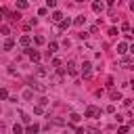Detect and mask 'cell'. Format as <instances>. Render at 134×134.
Returning a JSON list of instances; mask_svg holds the SVG:
<instances>
[{
	"mask_svg": "<svg viewBox=\"0 0 134 134\" xmlns=\"http://www.w3.org/2000/svg\"><path fill=\"white\" fill-rule=\"evenodd\" d=\"M130 88H132V90H134V80H130Z\"/></svg>",
	"mask_w": 134,
	"mask_h": 134,
	"instance_id": "37",
	"label": "cell"
},
{
	"mask_svg": "<svg viewBox=\"0 0 134 134\" xmlns=\"http://www.w3.org/2000/svg\"><path fill=\"white\" fill-rule=\"evenodd\" d=\"M38 103H40V105H44V107H46V105H48V98H46V96H42V98H40V100H38Z\"/></svg>",
	"mask_w": 134,
	"mask_h": 134,
	"instance_id": "33",
	"label": "cell"
},
{
	"mask_svg": "<svg viewBox=\"0 0 134 134\" xmlns=\"http://www.w3.org/2000/svg\"><path fill=\"white\" fill-rule=\"evenodd\" d=\"M57 50H59V44H57V42H50V44H48V57L54 54Z\"/></svg>",
	"mask_w": 134,
	"mask_h": 134,
	"instance_id": "15",
	"label": "cell"
},
{
	"mask_svg": "<svg viewBox=\"0 0 134 134\" xmlns=\"http://www.w3.org/2000/svg\"><path fill=\"white\" fill-rule=\"evenodd\" d=\"M103 8H105V4H103L100 0H94V2H92V10H94V13H103Z\"/></svg>",
	"mask_w": 134,
	"mask_h": 134,
	"instance_id": "12",
	"label": "cell"
},
{
	"mask_svg": "<svg viewBox=\"0 0 134 134\" xmlns=\"http://www.w3.org/2000/svg\"><path fill=\"white\" fill-rule=\"evenodd\" d=\"M27 6H29V2H27V0H17V8H19V10H25Z\"/></svg>",
	"mask_w": 134,
	"mask_h": 134,
	"instance_id": "18",
	"label": "cell"
},
{
	"mask_svg": "<svg viewBox=\"0 0 134 134\" xmlns=\"http://www.w3.org/2000/svg\"><path fill=\"white\" fill-rule=\"evenodd\" d=\"M46 6H48V8H54V6H57V0H46Z\"/></svg>",
	"mask_w": 134,
	"mask_h": 134,
	"instance_id": "31",
	"label": "cell"
},
{
	"mask_svg": "<svg viewBox=\"0 0 134 134\" xmlns=\"http://www.w3.org/2000/svg\"><path fill=\"white\" fill-rule=\"evenodd\" d=\"M25 54H27L34 63H38V61H40V52H38V50H34L31 46H27V48H25Z\"/></svg>",
	"mask_w": 134,
	"mask_h": 134,
	"instance_id": "3",
	"label": "cell"
},
{
	"mask_svg": "<svg viewBox=\"0 0 134 134\" xmlns=\"http://www.w3.org/2000/svg\"><path fill=\"white\" fill-rule=\"evenodd\" d=\"M29 86H31V88H36V90H40V92H46V86H44V84H40V82H31Z\"/></svg>",
	"mask_w": 134,
	"mask_h": 134,
	"instance_id": "16",
	"label": "cell"
},
{
	"mask_svg": "<svg viewBox=\"0 0 134 134\" xmlns=\"http://www.w3.org/2000/svg\"><path fill=\"white\" fill-rule=\"evenodd\" d=\"M84 117H90V119L100 117V109H98V107H94V105H88V107H86V111H84Z\"/></svg>",
	"mask_w": 134,
	"mask_h": 134,
	"instance_id": "1",
	"label": "cell"
},
{
	"mask_svg": "<svg viewBox=\"0 0 134 134\" xmlns=\"http://www.w3.org/2000/svg\"><path fill=\"white\" fill-rule=\"evenodd\" d=\"M36 75H38V77H46V75H48V69L38 63V65H36Z\"/></svg>",
	"mask_w": 134,
	"mask_h": 134,
	"instance_id": "7",
	"label": "cell"
},
{
	"mask_svg": "<svg viewBox=\"0 0 134 134\" xmlns=\"http://www.w3.org/2000/svg\"><path fill=\"white\" fill-rule=\"evenodd\" d=\"M119 67H124V69H134V59L126 57V59L121 61V65H119Z\"/></svg>",
	"mask_w": 134,
	"mask_h": 134,
	"instance_id": "9",
	"label": "cell"
},
{
	"mask_svg": "<svg viewBox=\"0 0 134 134\" xmlns=\"http://www.w3.org/2000/svg\"><path fill=\"white\" fill-rule=\"evenodd\" d=\"M117 132H121V134H124V132H128V126H119V128H117Z\"/></svg>",
	"mask_w": 134,
	"mask_h": 134,
	"instance_id": "35",
	"label": "cell"
},
{
	"mask_svg": "<svg viewBox=\"0 0 134 134\" xmlns=\"http://www.w3.org/2000/svg\"><path fill=\"white\" fill-rule=\"evenodd\" d=\"M107 34H109L111 38H115V36L119 34V31H117V27H109V31H107Z\"/></svg>",
	"mask_w": 134,
	"mask_h": 134,
	"instance_id": "26",
	"label": "cell"
},
{
	"mask_svg": "<svg viewBox=\"0 0 134 134\" xmlns=\"http://www.w3.org/2000/svg\"><path fill=\"white\" fill-rule=\"evenodd\" d=\"M63 19H65V17H63L61 10H52V15H50V21H52V23H61Z\"/></svg>",
	"mask_w": 134,
	"mask_h": 134,
	"instance_id": "5",
	"label": "cell"
},
{
	"mask_svg": "<svg viewBox=\"0 0 134 134\" xmlns=\"http://www.w3.org/2000/svg\"><path fill=\"white\" fill-rule=\"evenodd\" d=\"M107 4H109V6H113V4H115V0H107Z\"/></svg>",
	"mask_w": 134,
	"mask_h": 134,
	"instance_id": "36",
	"label": "cell"
},
{
	"mask_svg": "<svg viewBox=\"0 0 134 134\" xmlns=\"http://www.w3.org/2000/svg\"><path fill=\"white\" fill-rule=\"evenodd\" d=\"M130 52H132V54H134V44H132V46H130Z\"/></svg>",
	"mask_w": 134,
	"mask_h": 134,
	"instance_id": "38",
	"label": "cell"
},
{
	"mask_svg": "<svg viewBox=\"0 0 134 134\" xmlns=\"http://www.w3.org/2000/svg\"><path fill=\"white\" fill-rule=\"evenodd\" d=\"M96 31H98V23H96V25H92V27H90V34H96Z\"/></svg>",
	"mask_w": 134,
	"mask_h": 134,
	"instance_id": "34",
	"label": "cell"
},
{
	"mask_svg": "<svg viewBox=\"0 0 134 134\" xmlns=\"http://www.w3.org/2000/svg\"><path fill=\"white\" fill-rule=\"evenodd\" d=\"M84 23H86V17H84V15H77V17L73 19V25H77V27H82Z\"/></svg>",
	"mask_w": 134,
	"mask_h": 134,
	"instance_id": "14",
	"label": "cell"
},
{
	"mask_svg": "<svg viewBox=\"0 0 134 134\" xmlns=\"http://www.w3.org/2000/svg\"><path fill=\"white\" fill-rule=\"evenodd\" d=\"M80 71H82V75L88 80V77L92 75V63H90V61H84V63L80 65Z\"/></svg>",
	"mask_w": 134,
	"mask_h": 134,
	"instance_id": "2",
	"label": "cell"
},
{
	"mask_svg": "<svg viewBox=\"0 0 134 134\" xmlns=\"http://www.w3.org/2000/svg\"><path fill=\"white\" fill-rule=\"evenodd\" d=\"M109 96H111V100H124V96H121V92H119V90H115V88H111V92H109Z\"/></svg>",
	"mask_w": 134,
	"mask_h": 134,
	"instance_id": "11",
	"label": "cell"
},
{
	"mask_svg": "<svg viewBox=\"0 0 134 134\" xmlns=\"http://www.w3.org/2000/svg\"><path fill=\"white\" fill-rule=\"evenodd\" d=\"M65 71H67V75H77V65H75L73 61H67V67H65Z\"/></svg>",
	"mask_w": 134,
	"mask_h": 134,
	"instance_id": "4",
	"label": "cell"
},
{
	"mask_svg": "<svg viewBox=\"0 0 134 134\" xmlns=\"http://www.w3.org/2000/svg\"><path fill=\"white\" fill-rule=\"evenodd\" d=\"M61 65H63V61H61V59H52V67H54V69H57V67H61Z\"/></svg>",
	"mask_w": 134,
	"mask_h": 134,
	"instance_id": "29",
	"label": "cell"
},
{
	"mask_svg": "<svg viewBox=\"0 0 134 134\" xmlns=\"http://www.w3.org/2000/svg\"><path fill=\"white\" fill-rule=\"evenodd\" d=\"M23 132H25V128H23V126H19V124H15V126H13V134H23Z\"/></svg>",
	"mask_w": 134,
	"mask_h": 134,
	"instance_id": "21",
	"label": "cell"
},
{
	"mask_svg": "<svg viewBox=\"0 0 134 134\" xmlns=\"http://www.w3.org/2000/svg\"><path fill=\"white\" fill-rule=\"evenodd\" d=\"M34 113H36V115H42V113H44V105H40V103H38V105L34 107Z\"/></svg>",
	"mask_w": 134,
	"mask_h": 134,
	"instance_id": "22",
	"label": "cell"
},
{
	"mask_svg": "<svg viewBox=\"0 0 134 134\" xmlns=\"http://www.w3.org/2000/svg\"><path fill=\"white\" fill-rule=\"evenodd\" d=\"M0 31H2V36H8V34H10V29H8V25H2V27H0Z\"/></svg>",
	"mask_w": 134,
	"mask_h": 134,
	"instance_id": "28",
	"label": "cell"
},
{
	"mask_svg": "<svg viewBox=\"0 0 134 134\" xmlns=\"http://www.w3.org/2000/svg\"><path fill=\"white\" fill-rule=\"evenodd\" d=\"M15 44H17V42H15L13 38H8V36H6L4 44H2V50H13V48H15Z\"/></svg>",
	"mask_w": 134,
	"mask_h": 134,
	"instance_id": "6",
	"label": "cell"
},
{
	"mask_svg": "<svg viewBox=\"0 0 134 134\" xmlns=\"http://www.w3.org/2000/svg\"><path fill=\"white\" fill-rule=\"evenodd\" d=\"M73 2H84V0H73Z\"/></svg>",
	"mask_w": 134,
	"mask_h": 134,
	"instance_id": "39",
	"label": "cell"
},
{
	"mask_svg": "<svg viewBox=\"0 0 134 134\" xmlns=\"http://www.w3.org/2000/svg\"><path fill=\"white\" fill-rule=\"evenodd\" d=\"M71 23H73V21H71V19H63V21H61V23H59V29H67V27H69V25H71Z\"/></svg>",
	"mask_w": 134,
	"mask_h": 134,
	"instance_id": "17",
	"label": "cell"
},
{
	"mask_svg": "<svg viewBox=\"0 0 134 134\" xmlns=\"http://www.w3.org/2000/svg\"><path fill=\"white\" fill-rule=\"evenodd\" d=\"M105 111H107V113H115V107H113V105H107Z\"/></svg>",
	"mask_w": 134,
	"mask_h": 134,
	"instance_id": "32",
	"label": "cell"
},
{
	"mask_svg": "<svg viewBox=\"0 0 134 134\" xmlns=\"http://www.w3.org/2000/svg\"><path fill=\"white\" fill-rule=\"evenodd\" d=\"M34 42H36L38 46H42V44H46V38H44V36H34Z\"/></svg>",
	"mask_w": 134,
	"mask_h": 134,
	"instance_id": "19",
	"label": "cell"
},
{
	"mask_svg": "<svg viewBox=\"0 0 134 134\" xmlns=\"http://www.w3.org/2000/svg\"><path fill=\"white\" fill-rule=\"evenodd\" d=\"M0 98H2V100H6V98H8V90H6V88H2V90H0Z\"/></svg>",
	"mask_w": 134,
	"mask_h": 134,
	"instance_id": "27",
	"label": "cell"
},
{
	"mask_svg": "<svg viewBox=\"0 0 134 134\" xmlns=\"http://www.w3.org/2000/svg\"><path fill=\"white\" fill-rule=\"evenodd\" d=\"M126 52H130L128 44H126V42H119V44H117V54H121V57H124Z\"/></svg>",
	"mask_w": 134,
	"mask_h": 134,
	"instance_id": "10",
	"label": "cell"
},
{
	"mask_svg": "<svg viewBox=\"0 0 134 134\" xmlns=\"http://www.w3.org/2000/svg\"><path fill=\"white\" fill-rule=\"evenodd\" d=\"M23 98H25V100H31V98H34V92H31V90L27 88V90L23 92Z\"/></svg>",
	"mask_w": 134,
	"mask_h": 134,
	"instance_id": "23",
	"label": "cell"
},
{
	"mask_svg": "<svg viewBox=\"0 0 134 134\" xmlns=\"http://www.w3.org/2000/svg\"><path fill=\"white\" fill-rule=\"evenodd\" d=\"M46 13H48V6H42V8H40V10H38V15H40V17H44V15H46Z\"/></svg>",
	"mask_w": 134,
	"mask_h": 134,
	"instance_id": "30",
	"label": "cell"
},
{
	"mask_svg": "<svg viewBox=\"0 0 134 134\" xmlns=\"http://www.w3.org/2000/svg\"><path fill=\"white\" fill-rule=\"evenodd\" d=\"M40 130H42V128H40L38 124H27V126H25V132H27V134H38Z\"/></svg>",
	"mask_w": 134,
	"mask_h": 134,
	"instance_id": "8",
	"label": "cell"
},
{
	"mask_svg": "<svg viewBox=\"0 0 134 134\" xmlns=\"http://www.w3.org/2000/svg\"><path fill=\"white\" fill-rule=\"evenodd\" d=\"M8 19H10V21H21V13L17 10V13H13V15L8 17Z\"/></svg>",
	"mask_w": 134,
	"mask_h": 134,
	"instance_id": "25",
	"label": "cell"
},
{
	"mask_svg": "<svg viewBox=\"0 0 134 134\" xmlns=\"http://www.w3.org/2000/svg\"><path fill=\"white\" fill-rule=\"evenodd\" d=\"M132 109H134V105H132Z\"/></svg>",
	"mask_w": 134,
	"mask_h": 134,
	"instance_id": "40",
	"label": "cell"
},
{
	"mask_svg": "<svg viewBox=\"0 0 134 134\" xmlns=\"http://www.w3.org/2000/svg\"><path fill=\"white\" fill-rule=\"evenodd\" d=\"M19 117L23 119V124H25V126L29 124V115H27V113H23V111H19Z\"/></svg>",
	"mask_w": 134,
	"mask_h": 134,
	"instance_id": "24",
	"label": "cell"
},
{
	"mask_svg": "<svg viewBox=\"0 0 134 134\" xmlns=\"http://www.w3.org/2000/svg\"><path fill=\"white\" fill-rule=\"evenodd\" d=\"M19 44H21V46H23V48H27V46H29V44H31V38H29V36H27V34H25V36H21V38H19Z\"/></svg>",
	"mask_w": 134,
	"mask_h": 134,
	"instance_id": "13",
	"label": "cell"
},
{
	"mask_svg": "<svg viewBox=\"0 0 134 134\" xmlns=\"http://www.w3.org/2000/svg\"><path fill=\"white\" fill-rule=\"evenodd\" d=\"M80 119H82V115H80V113H69V121H73V124H77Z\"/></svg>",
	"mask_w": 134,
	"mask_h": 134,
	"instance_id": "20",
	"label": "cell"
}]
</instances>
